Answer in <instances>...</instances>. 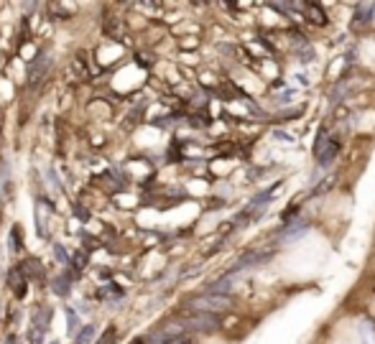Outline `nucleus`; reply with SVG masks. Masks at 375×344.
Returning a JSON list of instances; mask_svg holds the SVG:
<instances>
[{
	"label": "nucleus",
	"mask_w": 375,
	"mask_h": 344,
	"mask_svg": "<svg viewBox=\"0 0 375 344\" xmlns=\"http://www.w3.org/2000/svg\"><path fill=\"white\" fill-rule=\"evenodd\" d=\"M176 327L181 329V334L186 332H215L220 324H217V316L212 314H199V311H179L176 314Z\"/></svg>",
	"instance_id": "1"
},
{
	"label": "nucleus",
	"mask_w": 375,
	"mask_h": 344,
	"mask_svg": "<svg viewBox=\"0 0 375 344\" xmlns=\"http://www.w3.org/2000/svg\"><path fill=\"white\" fill-rule=\"evenodd\" d=\"M186 309H189V311H199V314H212V316H217V314H225V311L232 309V298H230V296H217V293H202V296L192 298V301L186 303Z\"/></svg>",
	"instance_id": "2"
},
{
	"label": "nucleus",
	"mask_w": 375,
	"mask_h": 344,
	"mask_svg": "<svg viewBox=\"0 0 375 344\" xmlns=\"http://www.w3.org/2000/svg\"><path fill=\"white\" fill-rule=\"evenodd\" d=\"M337 150H340V145H337V140H332V138H327V133H322V136L316 138V145H314V153H316V158H319V163H322V166H329V163L334 161V156H337Z\"/></svg>",
	"instance_id": "3"
},
{
	"label": "nucleus",
	"mask_w": 375,
	"mask_h": 344,
	"mask_svg": "<svg viewBox=\"0 0 375 344\" xmlns=\"http://www.w3.org/2000/svg\"><path fill=\"white\" fill-rule=\"evenodd\" d=\"M26 283H28V278L21 273V268H13V271L8 273V288L13 291L15 298H23V296H26V291H28Z\"/></svg>",
	"instance_id": "4"
},
{
	"label": "nucleus",
	"mask_w": 375,
	"mask_h": 344,
	"mask_svg": "<svg viewBox=\"0 0 375 344\" xmlns=\"http://www.w3.org/2000/svg\"><path fill=\"white\" fill-rule=\"evenodd\" d=\"M304 10L309 13V21H311V23H316V26H324V23H327V13H324V8H319V5H314V3H306Z\"/></svg>",
	"instance_id": "5"
},
{
	"label": "nucleus",
	"mask_w": 375,
	"mask_h": 344,
	"mask_svg": "<svg viewBox=\"0 0 375 344\" xmlns=\"http://www.w3.org/2000/svg\"><path fill=\"white\" fill-rule=\"evenodd\" d=\"M105 33H107L110 39H115V41H123V23H120L118 18H110V21L105 23Z\"/></svg>",
	"instance_id": "6"
},
{
	"label": "nucleus",
	"mask_w": 375,
	"mask_h": 344,
	"mask_svg": "<svg viewBox=\"0 0 375 344\" xmlns=\"http://www.w3.org/2000/svg\"><path fill=\"white\" fill-rule=\"evenodd\" d=\"M163 344H192V339H189V334H168Z\"/></svg>",
	"instance_id": "7"
},
{
	"label": "nucleus",
	"mask_w": 375,
	"mask_h": 344,
	"mask_svg": "<svg viewBox=\"0 0 375 344\" xmlns=\"http://www.w3.org/2000/svg\"><path fill=\"white\" fill-rule=\"evenodd\" d=\"M370 13H373V5H360L358 13H355V15H358V23H368V21H370V18H368Z\"/></svg>",
	"instance_id": "8"
},
{
	"label": "nucleus",
	"mask_w": 375,
	"mask_h": 344,
	"mask_svg": "<svg viewBox=\"0 0 375 344\" xmlns=\"http://www.w3.org/2000/svg\"><path fill=\"white\" fill-rule=\"evenodd\" d=\"M89 337H92V329L87 327V329H84V332L79 334V339H77V342H79V344H84V342H87V339H89Z\"/></svg>",
	"instance_id": "9"
},
{
	"label": "nucleus",
	"mask_w": 375,
	"mask_h": 344,
	"mask_svg": "<svg viewBox=\"0 0 375 344\" xmlns=\"http://www.w3.org/2000/svg\"><path fill=\"white\" fill-rule=\"evenodd\" d=\"M13 250H21V242H18V227H13Z\"/></svg>",
	"instance_id": "10"
},
{
	"label": "nucleus",
	"mask_w": 375,
	"mask_h": 344,
	"mask_svg": "<svg viewBox=\"0 0 375 344\" xmlns=\"http://www.w3.org/2000/svg\"><path fill=\"white\" fill-rule=\"evenodd\" d=\"M8 344H15V337H10V339H8Z\"/></svg>",
	"instance_id": "11"
},
{
	"label": "nucleus",
	"mask_w": 375,
	"mask_h": 344,
	"mask_svg": "<svg viewBox=\"0 0 375 344\" xmlns=\"http://www.w3.org/2000/svg\"><path fill=\"white\" fill-rule=\"evenodd\" d=\"M133 344H146V342H143V339H136V342H133Z\"/></svg>",
	"instance_id": "12"
}]
</instances>
